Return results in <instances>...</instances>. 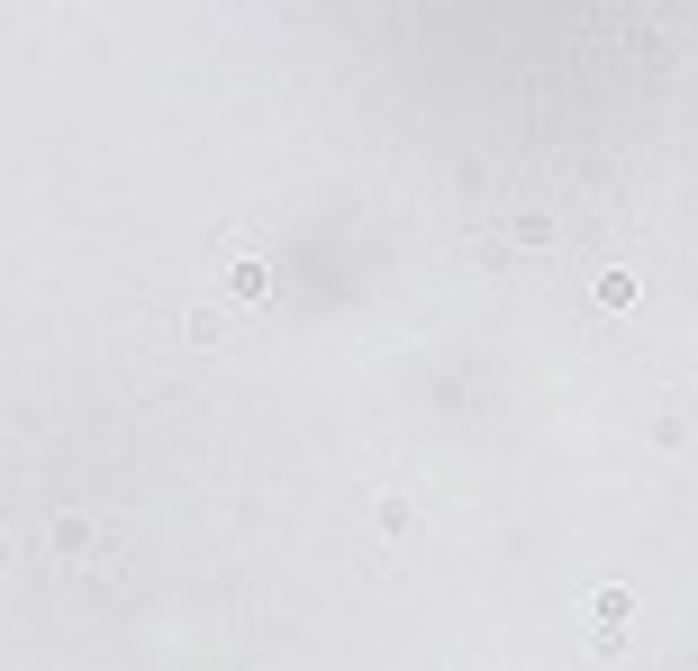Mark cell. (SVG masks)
Wrapping results in <instances>:
<instances>
[{
    "label": "cell",
    "mask_w": 698,
    "mask_h": 671,
    "mask_svg": "<svg viewBox=\"0 0 698 671\" xmlns=\"http://www.w3.org/2000/svg\"><path fill=\"white\" fill-rule=\"evenodd\" d=\"M635 300V273H599V308H626Z\"/></svg>",
    "instance_id": "cell-1"
}]
</instances>
